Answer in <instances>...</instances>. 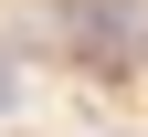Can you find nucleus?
Masks as SVG:
<instances>
[{
	"mask_svg": "<svg viewBox=\"0 0 148 137\" xmlns=\"http://www.w3.org/2000/svg\"><path fill=\"white\" fill-rule=\"evenodd\" d=\"M11 106H21V74H11V63H0V116H11Z\"/></svg>",
	"mask_w": 148,
	"mask_h": 137,
	"instance_id": "nucleus-1",
	"label": "nucleus"
},
{
	"mask_svg": "<svg viewBox=\"0 0 148 137\" xmlns=\"http://www.w3.org/2000/svg\"><path fill=\"white\" fill-rule=\"evenodd\" d=\"M138 63H148V53H138Z\"/></svg>",
	"mask_w": 148,
	"mask_h": 137,
	"instance_id": "nucleus-2",
	"label": "nucleus"
}]
</instances>
